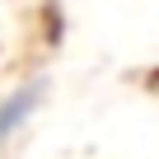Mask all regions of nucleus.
<instances>
[{
  "label": "nucleus",
  "instance_id": "obj_1",
  "mask_svg": "<svg viewBox=\"0 0 159 159\" xmlns=\"http://www.w3.org/2000/svg\"><path fill=\"white\" fill-rule=\"evenodd\" d=\"M42 98H47V80H24V84H14L10 94H0V150L33 122V112L42 108Z\"/></svg>",
  "mask_w": 159,
  "mask_h": 159
}]
</instances>
